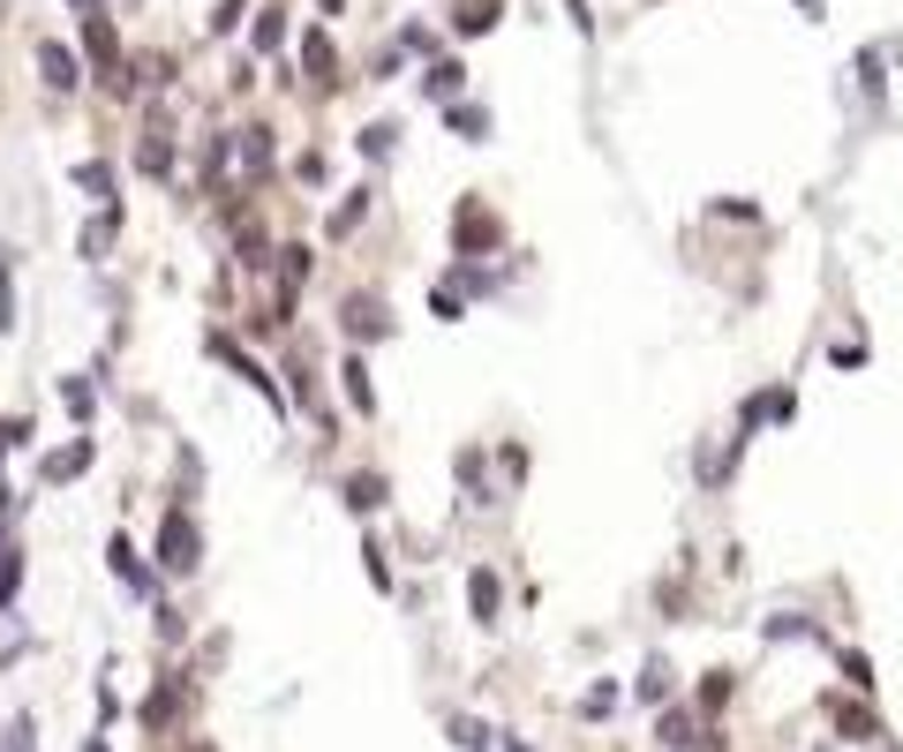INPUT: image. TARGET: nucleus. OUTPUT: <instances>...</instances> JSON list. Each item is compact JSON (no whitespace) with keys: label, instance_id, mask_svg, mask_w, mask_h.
<instances>
[{"label":"nucleus","instance_id":"f257e3e1","mask_svg":"<svg viewBox=\"0 0 903 752\" xmlns=\"http://www.w3.org/2000/svg\"><path fill=\"white\" fill-rule=\"evenodd\" d=\"M159 565H166V572H196V527H189L181 512L159 527Z\"/></svg>","mask_w":903,"mask_h":752},{"label":"nucleus","instance_id":"f03ea898","mask_svg":"<svg viewBox=\"0 0 903 752\" xmlns=\"http://www.w3.org/2000/svg\"><path fill=\"white\" fill-rule=\"evenodd\" d=\"M39 68H45V84L53 90H76V61H68L61 45H39Z\"/></svg>","mask_w":903,"mask_h":752},{"label":"nucleus","instance_id":"7ed1b4c3","mask_svg":"<svg viewBox=\"0 0 903 752\" xmlns=\"http://www.w3.org/2000/svg\"><path fill=\"white\" fill-rule=\"evenodd\" d=\"M346 332H354V339H377V332H385V309H377V301H346Z\"/></svg>","mask_w":903,"mask_h":752},{"label":"nucleus","instance_id":"20e7f679","mask_svg":"<svg viewBox=\"0 0 903 752\" xmlns=\"http://www.w3.org/2000/svg\"><path fill=\"white\" fill-rule=\"evenodd\" d=\"M346 399H354V407H362V415H369V407H377V391H369V369H362V354H346Z\"/></svg>","mask_w":903,"mask_h":752},{"label":"nucleus","instance_id":"39448f33","mask_svg":"<svg viewBox=\"0 0 903 752\" xmlns=\"http://www.w3.org/2000/svg\"><path fill=\"white\" fill-rule=\"evenodd\" d=\"M84 39H90V53H98V68H114V61H121V45H114V31H106V15H84Z\"/></svg>","mask_w":903,"mask_h":752},{"label":"nucleus","instance_id":"423d86ee","mask_svg":"<svg viewBox=\"0 0 903 752\" xmlns=\"http://www.w3.org/2000/svg\"><path fill=\"white\" fill-rule=\"evenodd\" d=\"M346 504H354V512H377V504H385V482H377V474H354V482H346Z\"/></svg>","mask_w":903,"mask_h":752},{"label":"nucleus","instance_id":"0eeeda50","mask_svg":"<svg viewBox=\"0 0 903 752\" xmlns=\"http://www.w3.org/2000/svg\"><path fill=\"white\" fill-rule=\"evenodd\" d=\"M467 602H474V617L490 625V617H497V580H490V572H474V580H467Z\"/></svg>","mask_w":903,"mask_h":752},{"label":"nucleus","instance_id":"6e6552de","mask_svg":"<svg viewBox=\"0 0 903 752\" xmlns=\"http://www.w3.org/2000/svg\"><path fill=\"white\" fill-rule=\"evenodd\" d=\"M84 460H90V444H68V452H53V460H45V474H53V482H68V474H84Z\"/></svg>","mask_w":903,"mask_h":752},{"label":"nucleus","instance_id":"1a4fd4ad","mask_svg":"<svg viewBox=\"0 0 903 752\" xmlns=\"http://www.w3.org/2000/svg\"><path fill=\"white\" fill-rule=\"evenodd\" d=\"M700 708H731V669H708V685H700Z\"/></svg>","mask_w":903,"mask_h":752},{"label":"nucleus","instance_id":"9d476101","mask_svg":"<svg viewBox=\"0 0 903 752\" xmlns=\"http://www.w3.org/2000/svg\"><path fill=\"white\" fill-rule=\"evenodd\" d=\"M490 23H497V0H467L460 8V31H490Z\"/></svg>","mask_w":903,"mask_h":752},{"label":"nucleus","instance_id":"9b49d317","mask_svg":"<svg viewBox=\"0 0 903 752\" xmlns=\"http://www.w3.org/2000/svg\"><path fill=\"white\" fill-rule=\"evenodd\" d=\"M301 53H309V76H316V84H332V45H324V39H309Z\"/></svg>","mask_w":903,"mask_h":752},{"label":"nucleus","instance_id":"f8f14e48","mask_svg":"<svg viewBox=\"0 0 903 752\" xmlns=\"http://www.w3.org/2000/svg\"><path fill=\"white\" fill-rule=\"evenodd\" d=\"M452 738H460L467 752H490V730H482V722H452Z\"/></svg>","mask_w":903,"mask_h":752},{"label":"nucleus","instance_id":"ddd939ff","mask_svg":"<svg viewBox=\"0 0 903 752\" xmlns=\"http://www.w3.org/2000/svg\"><path fill=\"white\" fill-rule=\"evenodd\" d=\"M430 90H437V98H452V90H460V68H452V61H444V68H430Z\"/></svg>","mask_w":903,"mask_h":752},{"label":"nucleus","instance_id":"4468645a","mask_svg":"<svg viewBox=\"0 0 903 752\" xmlns=\"http://www.w3.org/2000/svg\"><path fill=\"white\" fill-rule=\"evenodd\" d=\"M241 23V0H218V15H212V31H234Z\"/></svg>","mask_w":903,"mask_h":752},{"label":"nucleus","instance_id":"2eb2a0df","mask_svg":"<svg viewBox=\"0 0 903 752\" xmlns=\"http://www.w3.org/2000/svg\"><path fill=\"white\" fill-rule=\"evenodd\" d=\"M678 752H723V745H716V738H686Z\"/></svg>","mask_w":903,"mask_h":752}]
</instances>
